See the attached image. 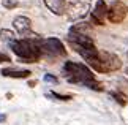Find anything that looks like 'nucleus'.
Listing matches in <instances>:
<instances>
[{"label": "nucleus", "instance_id": "nucleus-15", "mask_svg": "<svg viewBox=\"0 0 128 125\" xmlns=\"http://www.w3.org/2000/svg\"><path fill=\"white\" fill-rule=\"evenodd\" d=\"M2 5L5 10H14V8L21 7V2L19 0H2Z\"/></svg>", "mask_w": 128, "mask_h": 125}, {"label": "nucleus", "instance_id": "nucleus-19", "mask_svg": "<svg viewBox=\"0 0 128 125\" xmlns=\"http://www.w3.org/2000/svg\"><path fill=\"white\" fill-rule=\"evenodd\" d=\"M5 120H6V116H5V114H0V123L5 122Z\"/></svg>", "mask_w": 128, "mask_h": 125}, {"label": "nucleus", "instance_id": "nucleus-9", "mask_svg": "<svg viewBox=\"0 0 128 125\" xmlns=\"http://www.w3.org/2000/svg\"><path fill=\"white\" fill-rule=\"evenodd\" d=\"M43 3L48 7V10L56 16H62L66 11V0H43Z\"/></svg>", "mask_w": 128, "mask_h": 125}, {"label": "nucleus", "instance_id": "nucleus-3", "mask_svg": "<svg viewBox=\"0 0 128 125\" xmlns=\"http://www.w3.org/2000/svg\"><path fill=\"white\" fill-rule=\"evenodd\" d=\"M86 62L93 71L103 74L117 71V70L122 68V60L119 59V56H116L114 52L100 51V49H96L90 57H87Z\"/></svg>", "mask_w": 128, "mask_h": 125}, {"label": "nucleus", "instance_id": "nucleus-6", "mask_svg": "<svg viewBox=\"0 0 128 125\" xmlns=\"http://www.w3.org/2000/svg\"><path fill=\"white\" fill-rule=\"evenodd\" d=\"M126 16H128V7L120 0H116V2H112L108 7V21L111 24L124 22V19Z\"/></svg>", "mask_w": 128, "mask_h": 125}, {"label": "nucleus", "instance_id": "nucleus-7", "mask_svg": "<svg viewBox=\"0 0 128 125\" xmlns=\"http://www.w3.org/2000/svg\"><path fill=\"white\" fill-rule=\"evenodd\" d=\"M13 26L16 29V32L21 35L22 38H30L36 37V33H33L32 30V19L27 16H16L13 19Z\"/></svg>", "mask_w": 128, "mask_h": 125}, {"label": "nucleus", "instance_id": "nucleus-16", "mask_svg": "<svg viewBox=\"0 0 128 125\" xmlns=\"http://www.w3.org/2000/svg\"><path fill=\"white\" fill-rule=\"evenodd\" d=\"M43 79H44L46 82H52V84H57V82H58V78H57V76H52V74H48V73L44 74Z\"/></svg>", "mask_w": 128, "mask_h": 125}, {"label": "nucleus", "instance_id": "nucleus-10", "mask_svg": "<svg viewBox=\"0 0 128 125\" xmlns=\"http://www.w3.org/2000/svg\"><path fill=\"white\" fill-rule=\"evenodd\" d=\"M0 73L5 78H13V79H26L32 74L30 70H13V68H3L0 70Z\"/></svg>", "mask_w": 128, "mask_h": 125}, {"label": "nucleus", "instance_id": "nucleus-17", "mask_svg": "<svg viewBox=\"0 0 128 125\" xmlns=\"http://www.w3.org/2000/svg\"><path fill=\"white\" fill-rule=\"evenodd\" d=\"M11 59H10L6 54H0V62H10Z\"/></svg>", "mask_w": 128, "mask_h": 125}, {"label": "nucleus", "instance_id": "nucleus-13", "mask_svg": "<svg viewBox=\"0 0 128 125\" xmlns=\"http://www.w3.org/2000/svg\"><path fill=\"white\" fill-rule=\"evenodd\" d=\"M14 38L16 37H14V33L11 30H8V29H2V30H0V40H2L5 44H10Z\"/></svg>", "mask_w": 128, "mask_h": 125}, {"label": "nucleus", "instance_id": "nucleus-5", "mask_svg": "<svg viewBox=\"0 0 128 125\" xmlns=\"http://www.w3.org/2000/svg\"><path fill=\"white\" fill-rule=\"evenodd\" d=\"M90 0H71L66 5L65 16L68 21L74 22L79 19H84L88 13H90Z\"/></svg>", "mask_w": 128, "mask_h": 125}, {"label": "nucleus", "instance_id": "nucleus-1", "mask_svg": "<svg viewBox=\"0 0 128 125\" xmlns=\"http://www.w3.org/2000/svg\"><path fill=\"white\" fill-rule=\"evenodd\" d=\"M62 71H63L65 79L70 84H79V86H84V87L90 89V90H95V92L104 90L103 84L96 79L95 73H92V70L88 68L86 63L68 60L63 65Z\"/></svg>", "mask_w": 128, "mask_h": 125}, {"label": "nucleus", "instance_id": "nucleus-2", "mask_svg": "<svg viewBox=\"0 0 128 125\" xmlns=\"http://www.w3.org/2000/svg\"><path fill=\"white\" fill-rule=\"evenodd\" d=\"M8 46L24 63H35L40 59H43L41 48H40V35L30 38H19V40L14 38Z\"/></svg>", "mask_w": 128, "mask_h": 125}, {"label": "nucleus", "instance_id": "nucleus-11", "mask_svg": "<svg viewBox=\"0 0 128 125\" xmlns=\"http://www.w3.org/2000/svg\"><path fill=\"white\" fill-rule=\"evenodd\" d=\"M70 30H74V32H79V33H84V35H93V32H95V29H93L92 22H76L73 24Z\"/></svg>", "mask_w": 128, "mask_h": 125}, {"label": "nucleus", "instance_id": "nucleus-4", "mask_svg": "<svg viewBox=\"0 0 128 125\" xmlns=\"http://www.w3.org/2000/svg\"><path fill=\"white\" fill-rule=\"evenodd\" d=\"M40 48L43 57L48 59H58V57H66V49L63 43L58 38H41L40 37Z\"/></svg>", "mask_w": 128, "mask_h": 125}, {"label": "nucleus", "instance_id": "nucleus-20", "mask_svg": "<svg viewBox=\"0 0 128 125\" xmlns=\"http://www.w3.org/2000/svg\"><path fill=\"white\" fill-rule=\"evenodd\" d=\"M126 74H128V67H126Z\"/></svg>", "mask_w": 128, "mask_h": 125}, {"label": "nucleus", "instance_id": "nucleus-18", "mask_svg": "<svg viewBox=\"0 0 128 125\" xmlns=\"http://www.w3.org/2000/svg\"><path fill=\"white\" fill-rule=\"evenodd\" d=\"M35 86H36V81H28V87H32V89H33Z\"/></svg>", "mask_w": 128, "mask_h": 125}, {"label": "nucleus", "instance_id": "nucleus-8", "mask_svg": "<svg viewBox=\"0 0 128 125\" xmlns=\"http://www.w3.org/2000/svg\"><path fill=\"white\" fill-rule=\"evenodd\" d=\"M106 19H108V5L104 0H98L95 3V8L90 11V21L95 26H104Z\"/></svg>", "mask_w": 128, "mask_h": 125}, {"label": "nucleus", "instance_id": "nucleus-14", "mask_svg": "<svg viewBox=\"0 0 128 125\" xmlns=\"http://www.w3.org/2000/svg\"><path fill=\"white\" fill-rule=\"evenodd\" d=\"M54 97L56 100H60V101H70V100H73V95H63V93H57V92H54V90H51V92H48L46 93V97Z\"/></svg>", "mask_w": 128, "mask_h": 125}, {"label": "nucleus", "instance_id": "nucleus-12", "mask_svg": "<svg viewBox=\"0 0 128 125\" xmlns=\"http://www.w3.org/2000/svg\"><path fill=\"white\" fill-rule=\"evenodd\" d=\"M109 95L116 100L117 103L120 104V106H126V103H128V97H126L124 92H120V90H112Z\"/></svg>", "mask_w": 128, "mask_h": 125}]
</instances>
